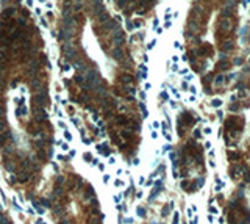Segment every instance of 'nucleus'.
I'll return each instance as SVG.
<instances>
[{"label":"nucleus","instance_id":"obj_10","mask_svg":"<svg viewBox=\"0 0 250 224\" xmlns=\"http://www.w3.org/2000/svg\"><path fill=\"white\" fill-rule=\"evenodd\" d=\"M138 213H139V216H146V210H144V207H138Z\"/></svg>","mask_w":250,"mask_h":224},{"label":"nucleus","instance_id":"obj_8","mask_svg":"<svg viewBox=\"0 0 250 224\" xmlns=\"http://www.w3.org/2000/svg\"><path fill=\"white\" fill-rule=\"evenodd\" d=\"M223 80H225L227 82V78L225 77H223V75H219V77H216V85H220V83H222V82Z\"/></svg>","mask_w":250,"mask_h":224},{"label":"nucleus","instance_id":"obj_1","mask_svg":"<svg viewBox=\"0 0 250 224\" xmlns=\"http://www.w3.org/2000/svg\"><path fill=\"white\" fill-rule=\"evenodd\" d=\"M30 176H31V172L21 169V171H17V174H16V180H17V182H21V183H25V182H28V180H30Z\"/></svg>","mask_w":250,"mask_h":224},{"label":"nucleus","instance_id":"obj_2","mask_svg":"<svg viewBox=\"0 0 250 224\" xmlns=\"http://www.w3.org/2000/svg\"><path fill=\"white\" fill-rule=\"evenodd\" d=\"M92 197H95L94 188H92V187H86V190H84V193H83V199L89 201V199H92Z\"/></svg>","mask_w":250,"mask_h":224},{"label":"nucleus","instance_id":"obj_15","mask_svg":"<svg viewBox=\"0 0 250 224\" xmlns=\"http://www.w3.org/2000/svg\"><path fill=\"white\" fill-rule=\"evenodd\" d=\"M194 135H195V138H199L202 133H200V130H195V132H194Z\"/></svg>","mask_w":250,"mask_h":224},{"label":"nucleus","instance_id":"obj_11","mask_svg":"<svg viewBox=\"0 0 250 224\" xmlns=\"http://www.w3.org/2000/svg\"><path fill=\"white\" fill-rule=\"evenodd\" d=\"M220 105H222V100H220V99H214V100H213V107H220Z\"/></svg>","mask_w":250,"mask_h":224},{"label":"nucleus","instance_id":"obj_5","mask_svg":"<svg viewBox=\"0 0 250 224\" xmlns=\"http://www.w3.org/2000/svg\"><path fill=\"white\" fill-rule=\"evenodd\" d=\"M174 207V204L170 202V204H167V205H164V209H163V216H166V215H169V210Z\"/></svg>","mask_w":250,"mask_h":224},{"label":"nucleus","instance_id":"obj_19","mask_svg":"<svg viewBox=\"0 0 250 224\" xmlns=\"http://www.w3.org/2000/svg\"><path fill=\"white\" fill-rule=\"evenodd\" d=\"M0 209H2V207H0Z\"/></svg>","mask_w":250,"mask_h":224},{"label":"nucleus","instance_id":"obj_4","mask_svg":"<svg viewBox=\"0 0 250 224\" xmlns=\"http://www.w3.org/2000/svg\"><path fill=\"white\" fill-rule=\"evenodd\" d=\"M5 169L9 171V172H13V171H14V163H13V161H5Z\"/></svg>","mask_w":250,"mask_h":224},{"label":"nucleus","instance_id":"obj_12","mask_svg":"<svg viewBox=\"0 0 250 224\" xmlns=\"http://www.w3.org/2000/svg\"><path fill=\"white\" fill-rule=\"evenodd\" d=\"M172 224H178V213L175 212V215H174V221H172Z\"/></svg>","mask_w":250,"mask_h":224},{"label":"nucleus","instance_id":"obj_7","mask_svg":"<svg viewBox=\"0 0 250 224\" xmlns=\"http://www.w3.org/2000/svg\"><path fill=\"white\" fill-rule=\"evenodd\" d=\"M222 28H223L225 31H230V22H228V21H223V22H222Z\"/></svg>","mask_w":250,"mask_h":224},{"label":"nucleus","instance_id":"obj_6","mask_svg":"<svg viewBox=\"0 0 250 224\" xmlns=\"http://www.w3.org/2000/svg\"><path fill=\"white\" fill-rule=\"evenodd\" d=\"M41 204H42V207H45V209H50L52 207V204H50L49 199H41Z\"/></svg>","mask_w":250,"mask_h":224},{"label":"nucleus","instance_id":"obj_9","mask_svg":"<svg viewBox=\"0 0 250 224\" xmlns=\"http://www.w3.org/2000/svg\"><path fill=\"white\" fill-rule=\"evenodd\" d=\"M231 47H233V42H231V41L223 42V49H227V50H228V49H231Z\"/></svg>","mask_w":250,"mask_h":224},{"label":"nucleus","instance_id":"obj_17","mask_svg":"<svg viewBox=\"0 0 250 224\" xmlns=\"http://www.w3.org/2000/svg\"><path fill=\"white\" fill-rule=\"evenodd\" d=\"M60 224H69V221H67V219H61Z\"/></svg>","mask_w":250,"mask_h":224},{"label":"nucleus","instance_id":"obj_13","mask_svg":"<svg viewBox=\"0 0 250 224\" xmlns=\"http://www.w3.org/2000/svg\"><path fill=\"white\" fill-rule=\"evenodd\" d=\"M36 212H38L39 215H44V209H42V207H38V209H36Z\"/></svg>","mask_w":250,"mask_h":224},{"label":"nucleus","instance_id":"obj_3","mask_svg":"<svg viewBox=\"0 0 250 224\" xmlns=\"http://www.w3.org/2000/svg\"><path fill=\"white\" fill-rule=\"evenodd\" d=\"M100 215H98V218H95V215H92V216H89L88 218V224H100Z\"/></svg>","mask_w":250,"mask_h":224},{"label":"nucleus","instance_id":"obj_16","mask_svg":"<svg viewBox=\"0 0 250 224\" xmlns=\"http://www.w3.org/2000/svg\"><path fill=\"white\" fill-rule=\"evenodd\" d=\"M205 133H206V135H209V133H211V128L206 127V128H205Z\"/></svg>","mask_w":250,"mask_h":224},{"label":"nucleus","instance_id":"obj_14","mask_svg":"<svg viewBox=\"0 0 250 224\" xmlns=\"http://www.w3.org/2000/svg\"><path fill=\"white\" fill-rule=\"evenodd\" d=\"M236 64L241 66V64H242V58H236Z\"/></svg>","mask_w":250,"mask_h":224},{"label":"nucleus","instance_id":"obj_18","mask_svg":"<svg viewBox=\"0 0 250 224\" xmlns=\"http://www.w3.org/2000/svg\"><path fill=\"white\" fill-rule=\"evenodd\" d=\"M6 224H13V223H11V221H6Z\"/></svg>","mask_w":250,"mask_h":224}]
</instances>
